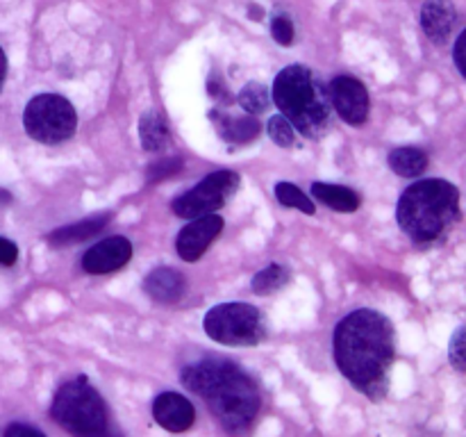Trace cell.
Segmentation results:
<instances>
[{
  "instance_id": "cell-1",
  "label": "cell",
  "mask_w": 466,
  "mask_h": 437,
  "mask_svg": "<svg viewBox=\"0 0 466 437\" xmlns=\"http://www.w3.org/2000/svg\"><path fill=\"white\" fill-rule=\"evenodd\" d=\"M335 362L360 391L380 401L390 387L396 355L394 326L376 310H355L335 328Z\"/></svg>"
},
{
  "instance_id": "cell-2",
  "label": "cell",
  "mask_w": 466,
  "mask_h": 437,
  "mask_svg": "<svg viewBox=\"0 0 466 437\" xmlns=\"http://www.w3.org/2000/svg\"><path fill=\"white\" fill-rule=\"evenodd\" d=\"M182 382L194 394L203 396L226 432L241 435L259 412V390L253 378L235 362L223 358H205L182 369Z\"/></svg>"
},
{
  "instance_id": "cell-3",
  "label": "cell",
  "mask_w": 466,
  "mask_h": 437,
  "mask_svg": "<svg viewBox=\"0 0 466 437\" xmlns=\"http://www.w3.org/2000/svg\"><path fill=\"white\" fill-rule=\"evenodd\" d=\"M396 218L405 235L423 246L437 244L460 218V189L444 178L410 185L396 205Z\"/></svg>"
},
{
  "instance_id": "cell-4",
  "label": "cell",
  "mask_w": 466,
  "mask_h": 437,
  "mask_svg": "<svg viewBox=\"0 0 466 437\" xmlns=\"http://www.w3.org/2000/svg\"><path fill=\"white\" fill-rule=\"evenodd\" d=\"M273 103L296 132L309 139H319L330 130L332 105L328 89L312 68L291 64L282 68L273 82Z\"/></svg>"
},
{
  "instance_id": "cell-5",
  "label": "cell",
  "mask_w": 466,
  "mask_h": 437,
  "mask_svg": "<svg viewBox=\"0 0 466 437\" xmlns=\"http://www.w3.org/2000/svg\"><path fill=\"white\" fill-rule=\"evenodd\" d=\"M50 414L73 437H123L109 422L103 396L86 378L64 382L55 394Z\"/></svg>"
},
{
  "instance_id": "cell-6",
  "label": "cell",
  "mask_w": 466,
  "mask_h": 437,
  "mask_svg": "<svg viewBox=\"0 0 466 437\" xmlns=\"http://www.w3.org/2000/svg\"><path fill=\"white\" fill-rule=\"evenodd\" d=\"M203 328L209 340L226 346H258L267 337V321L255 305L218 303L208 310Z\"/></svg>"
},
{
  "instance_id": "cell-7",
  "label": "cell",
  "mask_w": 466,
  "mask_h": 437,
  "mask_svg": "<svg viewBox=\"0 0 466 437\" xmlns=\"http://www.w3.org/2000/svg\"><path fill=\"white\" fill-rule=\"evenodd\" d=\"M27 137L39 144L57 146L71 139L77 127V114L71 100L59 94H39L27 100L23 112Z\"/></svg>"
},
{
  "instance_id": "cell-8",
  "label": "cell",
  "mask_w": 466,
  "mask_h": 437,
  "mask_svg": "<svg viewBox=\"0 0 466 437\" xmlns=\"http://www.w3.org/2000/svg\"><path fill=\"white\" fill-rule=\"evenodd\" d=\"M239 173L230 171V168H221V171H214L209 176H205L194 189L185 191L182 196H177L171 203V209L176 217L187 218H198L205 214H217L232 196L239 189Z\"/></svg>"
},
{
  "instance_id": "cell-9",
  "label": "cell",
  "mask_w": 466,
  "mask_h": 437,
  "mask_svg": "<svg viewBox=\"0 0 466 437\" xmlns=\"http://www.w3.org/2000/svg\"><path fill=\"white\" fill-rule=\"evenodd\" d=\"M328 98H330L332 112L339 114L341 121L349 126H364L371 109V98L364 86L353 76H337L328 85Z\"/></svg>"
},
{
  "instance_id": "cell-10",
  "label": "cell",
  "mask_w": 466,
  "mask_h": 437,
  "mask_svg": "<svg viewBox=\"0 0 466 437\" xmlns=\"http://www.w3.org/2000/svg\"><path fill=\"white\" fill-rule=\"evenodd\" d=\"M223 230V218L218 214H205V217L191 218L176 239V250L185 262H198L205 250L214 244Z\"/></svg>"
},
{
  "instance_id": "cell-11",
  "label": "cell",
  "mask_w": 466,
  "mask_h": 437,
  "mask_svg": "<svg viewBox=\"0 0 466 437\" xmlns=\"http://www.w3.org/2000/svg\"><path fill=\"white\" fill-rule=\"evenodd\" d=\"M132 258V244L127 237L112 235L91 246L82 258V269L89 276H107L126 267Z\"/></svg>"
},
{
  "instance_id": "cell-12",
  "label": "cell",
  "mask_w": 466,
  "mask_h": 437,
  "mask_svg": "<svg viewBox=\"0 0 466 437\" xmlns=\"http://www.w3.org/2000/svg\"><path fill=\"white\" fill-rule=\"evenodd\" d=\"M153 417L168 432H185L194 426L196 410L187 396L177 391H162L153 401Z\"/></svg>"
},
{
  "instance_id": "cell-13",
  "label": "cell",
  "mask_w": 466,
  "mask_h": 437,
  "mask_svg": "<svg viewBox=\"0 0 466 437\" xmlns=\"http://www.w3.org/2000/svg\"><path fill=\"white\" fill-rule=\"evenodd\" d=\"M458 23V7L453 0H426L421 7L423 35L437 46H444Z\"/></svg>"
},
{
  "instance_id": "cell-14",
  "label": "cell",
  "mask_w": 466,
  "mask_h": 437,
  "mask_svg": "<svg viewBox=\"0 0 466 437\" xmlns=\"http://www.w3.org/2000/svg\"><path fill=\"white\" fill-rule=\"evenodd\" d=\"M209 118H212L218 137H221L226 144H232V146L250 144L253 139H258L259 130H262L258 118L248 117V114L232 117V114L221 112V109H212V112H209Z\"/></svg>"
},
{
  "instance_id": "cell-15",
  "label": "cell",
  "mask_w": 466,
  "mask_h": 437,
  "mask_svg": "<svg viewBox=\"0 0 466 437\" xmlns=\"http://www.w3.org/2000/svg\"><path fill=\"white\" fill-rule=\"evenodd\" d=\"M144 291L153 300L164 305L177 303V300L185 296L187 291V280L182 276V271L171 267H159L153 269V271L146 276L144 280Z\"/></svg>"
},
{
  "instance_id": "cell-16",
  "label": "cell",
  "mask_w": 466,
  "mask_h": 437,
  "mask_svg": "<svg viewBox=\"0 0 466 437\" xmlns=\"http://www.w3.org/2000/svg\"><path fill=\"white\" fill-rule=\"evenodd\" d=\"M109 217H112V214L105 212V214H96V217H89V218H82V221L71 223V226L57 228V230L50 232L46 239H48V244L55 246V249H59V246L77 244V241H85L89 239V237L98 235V232L107 226Z\"/></svg>"
},
{
  "instance_id": "cell-17",
  "label": "cell",
  "mask_w": 466,
  "mask_h": 437,
  "mask_svg": "<svg viewBox=\"0 0 466 437\" xmlns=\"http://www.w3.org/2000/svg\"><path fill=\"white\" fill-rule=\"evenodd\" d=\"M139 141L144 146V150L148 153H157L164 146H168L171 141V130H168V121L159 109H148V112L141 114L139 118Z\"/></svg>"
},
{
  "instance_id": "cell-18",
  "label": "cell",
  "mask_w": 466,
  "mask_h": 437,
  "mask_svg": "<svg viewBox=\"0 0 466 437\" xmlns=\"http://www.w3.org/2000/svg\"><path fill=\"white\" fill-rule=\"evenodd\" d=\"M312 196L314 200H321L330 209L344 214L355 212L362 205V198H360L358 191L344 185H332V182H312Z\"/></svg>"
},
{
  "instance_id": "cell-19",
  "label": "cell",
  "mask_w": 466,
  "mask_h": 437,
  "mask_svg": "<svg viewBox=\"0 0 466 437\" xmlns=\"http://www.w3.org/2000/svg\"><path fill=\"white\" fill-rule=\"evenodd\" d=\"M387 162L396 176L419 178L428 168V155L426 150L417 148V146H400V148L391 150Z\"/></svg>"
},
{
  "instance_id": "cell-20",
  "label": "cell",
  "mask_w": 466,
  "mask_h": 437,
  "mask_svg": "<svg viewBox=\"0 0 466 437\" xmlns=\"http://www.w3.org/2000/svg\"><path fill=\"white\" fill-rule=\"evenodd\" d=\"M237 103L248 117H258V114L267 112L268 103H271V91L262 82H248V85L241 86Z\"/></svg>"
},
{
  "instance_id": "cell-21",
  "label": "cell",
  "mask_w": 466,
  "mask_h": 437,
  "mask_svg": "<svg viewBox=\"0 0 466 437\" xmlns=\"http://www.w3.org/2000/svg\"><path fill=\"white\" fill-rule=\"evenodd\" d=\"M287 282H289V271L282 264H268L255 273L250 280V290L255 294H273V291L282 290Z\"/></svg>"
},
{
  "instance_id": "cell-22",
  "label": "cell",
  "mask_w": 466,
  "mask_h": 437,
  "mask_svg": "<svg viewBox=\"0 0 466 437\" xmlns=\"http://www.w3.org/2000/svg\"><path fill=\"white\" fill-rule=\"evenodd\" d=\"M276 198L278 203L285 205V208H291V209H299V212L303 214H317V205H314V200H309V196L305 194L300 187H296L294 182H278L276 185Z\"/></svg>"
},
{
  "instance_id": "cell-23",
  "label": "cell",
  "mask_w": 466,
  "mask_h": 437,
  "mask_svg": "<svg viewBox=\"0 0 466 437\" xmlns=\"http://www.w3.org/2000/svg\"><path fill=\"white\" fill-rule=\"evenodd\" d=\"M267 132L268 137H271L273 144H278L280 148H291V146L296 144V135H299V132L294 130V126H291L282 114H273V117L268 118Z\"/></svg>"
},
{
  "instance_id": "cell-24",
  "label": "cell",
  "mask_w": 466,
  "mask_h": 437,
  "mask_svg": "<svg viewBox=\"0 0 466 437\" xmlns=\"http://www.w3.org/2000/svg\"><path fill=\"white\" fill-rule=\"evenodd\" d=\"M271 36L273 41L280 46L294 44L296 30H294V23H291V18L287 16V14H276V16L271 18Z\"/></svg>"
},
{
  "instance_id": "cell-25",
  "label": "cell",
  "mask_w": 466,
  "mask_h": 437,
  "mask_svg": "<svg viewBox=\"0 0 466 437\" xmlns=\"http://www.w3.org/2000/svg\"><path fill=\"white\" fill-rule=\"evenodd\" d=\"M180 168H182L180 158H164V159H159V162L150 164L146 178H148V182H162V180H167V178H171L173 173L180 171Z\"/></svg>"
},
{
  "instance_id": "cell-26",
  "label": "cell",
  "mask_w": 466,
  "mask_h": 437,
  "mask_svg": "<svg viewBox=\"0 0 466 437\" xmlns=\"http://www.w3.org/2000/svg\"><path fill=\"white\" fill-rule=\"evenodd\" d=\"M449 360L458 371H466V328L460 326L449 344Z\"/></svg>"
},
{
  "instance_id": "cell-27",
  "label": "cell",
  "mask_w": 466,
  "mask_h": 437,
  "mask_svg": "<svg viewBox=\"0 0 466 437\" xmlns=\"http://www.w3.org/2000/svg\"><path fill=\"white\" fill-rule=\"evenodd\" d=\"M16 258H18V246L14 244L12 239L0 237V264H3V267H12V264L16 262Z\"/></svg>"
},
{
  "instance_id": "cell-28",
  "label": "cell",
  "mask_w": 466,
  "mask_h": 437,
  "mask_svg": "<svg viewBox=\"0 0 466 437\" xmlns=\"http://www.w3.org/2000/svg\"><path fill=\"white\" fill-rule=\"evenodd\" d=\"M5 437H46V435L41 431H36V428L27 426V423H12V426L5 431Z\"/></svg>"
},
{
  "instance_id": "cell-29",
  "label": "cell",
  "mask_w": 466,
  "mask_h": 437,
  "mask_svg": "<svg viewBox=\"0 0 466 437\" xmlns=\"http://www.w3.org/2000/svg\"><path fill=\"white\" fill-rule=\"evenodd\" d=\"M464 41H466V30L460 32L458 41H455V66H458L460 76H466V64H464Z\"/></svg>"
},
{
  "instance_id": "cell-30",
  "label": "cell",
  "mask_w": 466,
  "mask_h": 437,
  "mask_svg": "<svg viewBox=\"0 0 466 437\" xmlns=\"http://www.w3.org/2000/svg\"><path fill=\"white\" fill-rule=\"evenodd\" d=\"M209 96L218 100H226V86H223V82L217 76L209 77Z\"/></svg>"
},
{
  "instance_id": "cell-31",
  "label": "cell",
  "mask_w": 466,
  "mask_h": 437,
  "mask_svg": "<svg viewBox=\"0 0 466 437\" xmlns=\"http://www.w3.org/2000/svg\"><path fill=\"white\" fill-rule=\"evenodd\" d=\"M5 77H7V55H5V50L0 48V91H3Z\"/></svg>"
}]
</instances>
